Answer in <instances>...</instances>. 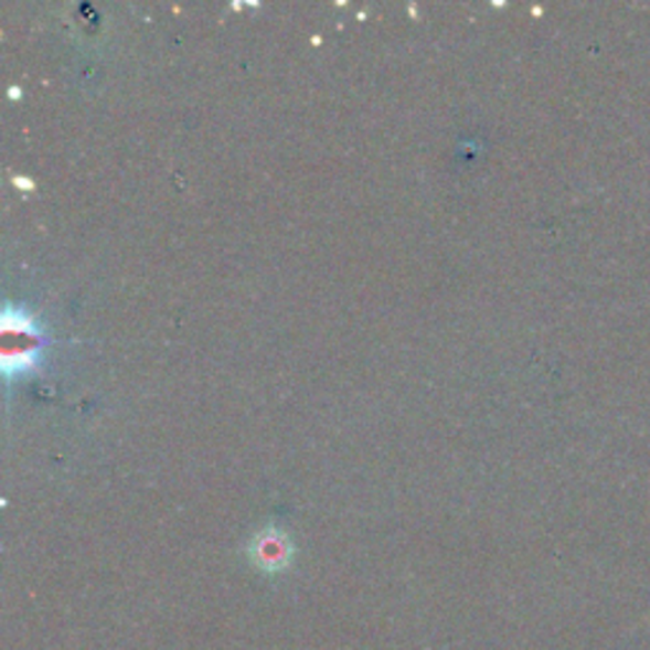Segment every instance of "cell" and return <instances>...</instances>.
Instances as JSON below:
<instances>
[{
	"label": "cell",
	"mask_w": 650,
	"mask_h": 650,
	"mask_svg": "<svg viewBox=\"0 0 650 650\" xmlns=\"http://www.w3.org/2000/svg\"><path fill=\"white\" fill-rule=\"evenodd\" d=\"M290 552H292L290 542H287V536H283L280 531H265V534H259L255 539V544H252V560L267 572H277L287 567V562H290Z\"/></svg>",
	"instance_id": "7a4b0ae2"
},
{
	"label": "cell",
	"mask_w": 650,
	"mask_h": 650,
	"mask_svg": "<svg viewBox=\"0 0 650 650\" xmlns=\"http://www.w3.org/2000/svg\"><path fill=\"white\" fill-rule=\"evenodd\" d=\"M41 349V333L23 316V310L8 308L3 316V364L8 374L36 366Z\"/></svg>",
	"instance_id": "6da1fadb"
}]
</instances>
